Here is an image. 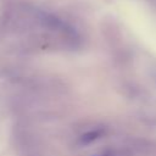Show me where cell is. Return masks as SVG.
Wrapping results in <instances>:
<instances>
[{
	"mask_svg": "<svg viewBox=\"0 0 156 156\" xmlns=\"http://www.w3.org/2000/svg\"><path fill=\"white\" fill-rule=\"evenodd\" d=\"M105 134V130L102 128H94V129H89L84 133H82L78 139H77V143L78 145H82V146H85V145H89L94 141H96L98 139H100L102 135Z\"/></svg>",
	"mask_w": 156,
	"mask_h": 156,
	"instance_id": "cell-1",
	"label": "cell"
}]
</instances>
